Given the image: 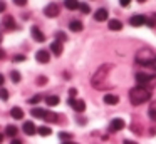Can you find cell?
<instances>
[{"instance_id": "cell-1", "label": "cell", "mask_w": 156, "mask_h": 144, "mask_svg": "<svg viewBox=\"0 0 156 144\" xmlns=\"http://www.w3.org/2000/svg\"><path fill=\"white\" fill-rule=\"evenodd\" d=\"M136 62L146 67H153L156 70V54L149 47H143L136 52Z\"/></svg>"}, {"instance_id": "cell-2", "label": "cell", "mask_w": 156, "mask_h": 144, "mask_svg": "<svg viewBox=\"0 0 156 144\" xmlns=\"http://www.w3.org/2000/svg\"><path fill=\"white\" fill-rule=\"evenodd\" d=\"M149 97H151V92H149V89H146V87L136 86L129 90V100H131L133 106H139V104L148 102Z\"/></svg>"}, {"instance_id": "cell-3", "label": "cell", "mask_w": 156, "mask_h": 144, "mask_svg": "<svg viewBox=\"0 0 156 144\" xmlns=\"http://www.w3.org/2000/svg\"><path fill=\"white\" fill-rule=\"evenodd\" d=\"M111 69H112L111 64H104V65H101L98 70H96L94 76H92V79H91V84H92L94 89H104V87H108L104 84V80H106V77H108V74H109Z\"/></svg>"}, {"instance_id": "cell-4", "label": "cell", "mask_w": 156, "mask_h": 144, "mask_svg": "<svg viewBox=\"0 0 156 144\" xmlns=\"http://www.w3.org/2000/svg\"><path fill=\"white\" fill-rule=\"evenodd\" d=\"M154 80H156L154 76H149V74H146V72H138L136 74V82H138V86L146 87V89H148V86H151Z\"/></svg>"}, {"instance_id": "cell-5", "label": "cell", "mask_w": 156, "mask_h": 144, "mask_svg": "<svg viewBox=\"0 0 156 144\" xmlns=\"http://www.w3.org/2000/svg\"><path fill=\"white\" fill-rule=\"evenodd\" d=\"M59 12H61V7H59L57 3H49V5L44 9L45 17H51V19H52V17H57Z\"/></svg>"}, {"instance_id": "cell-6", "label": "cell", "mask_w": 156, "mask_h": 144, "mask_svg": "<svg viewBox=\"0 0 156 144\" xmlns=\"http://www.w3.org/2000/svg\"><path fill=\"white\" fill-rule=\"evenodd\" d=\"M69 104L72 106V109H74L76 112H84V111H86V102L82 99H76V100L71 99V100H69Z\"/></svg>"}, {"instance_id": "cell-7", "label": "cell", "mask_w": 156, "mask_h": 144, "mask_svg": "<svg viewBox=\"0 0 156 144\" xmlns=\"http://www.w3.org/2000/svg\"><path fill=\"white\" fill-rule=\"evenodd\" d=\"M22 129H24V132L29 134V136H34V134L37 132V127H35V124L32 122V121H25V122L22 124Z\"/></svg>"}, {"instance_id": "cell-8", "label": "cell", "mask_w": 156, "mask_h": 144, "mask_svg": "<svg viewBox=\"0 0 156 144\" xmlns=\"http://www.w3.org/2000/svg\"><path fill=\"white\" fill-rule=\"evenodd\" d=\"M124 121L122 119H112L111 121V124H109V131H111V132H114V131H121V129H124Z\"/></svg>"}, {"instance_id": "cell-9", "label": "cell", "mask_w": 156, "mask_h": 144, "mask_svg": "<svg viewBox=\"0 0 156 144\" xmlns=\"http://www.w3.org/2000/svg\"><path fill=\"white\" fill-rule=\"evenodd\" d=\"M146 17L144 15H133L131 19H129V23H131L133 27H141V25H144L146 23Z\"/></svg>"}, {"instance_id": "cell-10", "label": "cell", "mask_w": 156, "mask_h": 144, "mask_svg": "<svg viewBox=\"0 0 156 144\" xmlns=\"http://www.w3.org/2000/svg\"><path fill=\"white\" fill-rule=\"evenodd\" d=\"M35 59L41 64H47L49 60H51V54H49V50H39V52L35 54Z\"/></svg>"}, {"instance_id": "cell-11", "label": "cell", "mask_w": 156, "mask_h": 144, "mask_svg": "<svg viewBox=\"0 0 156 144\" xmlns=\"http://www.w3.org/2000/svg\"><path fill=\"white\" fill-rule=\"evenodd\" d=\"M2 27L4 29H7V30H14L15 27V20H14V17L12 15H7V17H4V20H2Z\"/></svg>"}, {"instance_id": "cell-12", "label": "cell", "mask_w": 156, "mask_h": 144, "mask_svg": "<svg viewBox=\"0 0 156 144\" xmlns=\"http://www.w3.org/2000/svg\"><path fill=\"white\" fill-rule=\"evenodd\" d=\"M30 33H32V37H34V40H37V42H44V40H45V35L41 32V29L35 27V25L30 29Z\"/></svg>"}, {"instance_id": "cell-13", "label": "cell", "mask_w": 156, "mask_h": 144, "mask_svg": "<svg viewBox=\"0 0 156 144\" xmlns=\"http://www.w3.org/2000/svg\"><path fill=\"white\" fill-rule=\"evenodd\" d=\"M104 102L108 104V106H116V104L119 102V97L116 96V94H106V96H104Z\"/></svg>"}, {"instance_id": "cell-14", "label": "cell", "mask_w": 156, "mask_h": 144, "mask_svg": "<svg viewBox=\"0 0 156 144\" xmlns=\"http://www.w3.org/2000/svg\"><path fill=\"white\" fill-rule=\"evenodd\" d=\"M94 19L98 22H102V20H108V10L106 9H98L94 13Z\"/></svg>"}, {"instance_id": "cell-15", "label": "cell", "mask_w": 156, "mask_h": 144, "mask_svg": "<svg viewBox=\"0 0 156 144\" xmlns=\"http://www.w3.org/2000/svg\"><path fill=\"white\" fill-rule=\"evenodd\" d=\"M51 50L54 55H61L62 54V42H59V40H54V42L51 44Z\"/></svg>"}, {"instance_id": "cell-16", "label": "cell", "mask_w": 156, "mask_h": 144, "mask_svg": "<svg viewBox=\"0 0 156 144\" xmlns=\"http://www.w3.org/2000/svg\"><path fill=\"white\" fill-rule=\"evenodd\" d=\"M10 116L14 117V119H24V111H22V107H12Z\"/></svg>"}, {"instance_id": "cell-17", "label": "cell", "mask_w": 156, "mask_h": 144, "mask_svg": "<svg viewBox=\"0 0 156 144\" xmlns=\"http://www.w3.org/2000/svg\"><path fill=\"white\" fill-rule=\"evenodd\" d=\"M59 102H61V99H59V96H47V97H45V104H47L49 107H54V106H57Z\"/></svg>"}, {"instance_id": "cell-18", "label": "cell", "mask_w": 156, "mask_h": 144, "mask_svg": "<svg viewBox=\"0 0 156 144\" xmlns=\"http://www.w3.org/2000/svg\"><path fill=\"white\" fill-rule=\"evenodd\" d=\"M44 119L49 121V122H59V116H57L55 112H52V111H45Z\"/></svg>"}, {"instance_id": "cell-19", "label": "cell", "mask_w": 156, "mask_h": 144, "mask_svg": "<svg viewBox=\"0 0 156 144\" xmlns=\"http://www.w3.org/2000/svg\"><path fill=\"white\" fill-rule=\"evenodd\" d=\"M108 27H109V30H121L122 29V23L119 22L118 19H112V20H109Z\"/></svg>"}, {"instance_id": "cell-20", "label": "cell", "mask_w": 156, "mask_h": 144, "mask_svg": "<svg viewBox=\"0 0 156 144\" xmlns=\"http://www.w3.org/2000/svg\"><path fill=\"white\" fill-rule=\"evenodd\" d=\"M69 29H71L72 32H81L82 30V22L81 20H72V22L69 23Z\"/></svg>"}, {"instance_id": "cell-21", "label": "cell", "mask_w": 156, "mask_h": 144, "mask_svg": "<svg viewBox=\"0 0 156 144\" xmlns=\"http://www.w3.org/2000/svg\"><path fill=\"white\" fill-rule=\"evenodd\" d=\"M64 5H66V9H69V10H76V9H79L81 3H79L77 0H64Z\"/></svg>"}, {"instance_id": "cell-22", "label": "cell", "mask_w": 156, "mask_h": 144, "mask_svg": "<svg viewBox=\"0 0 156 144\" xmlns=\"http://www.w3.org/2000/svg\"><path fill=\"white\" fill-rule=\"evenodd\" d=\"M17 131H19V129H17L15 126H12V124L5 127V134H9L10 137H15V136H17Z\"/></svg>"}, {"instance_id": "cell-23", "label": "cell", "mask_w": 156, "mask_h": 144, "mask_svg": "<svg viewBox=\"0 0 156 144\" xmlns=\"http://www.w3.org/2000/svg\"><path fill=\"white\" fill-rule=\"evenodd\" d=\"M30 114H32L34 117H41V119H44V116H45V111L39 109V107H34V109L30 111Z\"/></svg>"}, {"instance_id": "cell-24", "label": "cell", "mask_w": 156, "mask_h": 144, "mask_svg": "<svg viewBox=\"0 0 156 144\" xmlns=\"http://www.w3.org/2000/svg\"><path fill=\"white\" fill-rule=\"evenodd\" d=\"M37 132L41 134V136H49V134H52V131H51V127H47V126H41V127H37Z\"/></svg>"}, {"instance_id": "cell-25", "label": "cell", "mask_w": 156, "mask_h": 144, "mask_svg": "<svg viewBox=\"0 0 156 144\" xmlns=\"http://www.w3.org/2000/svg\"><path fill=\"white\" fill-rule=\"evenodd\" d=\"M59 137H61V141H62V142H66V141H71L72 134H71V132H66V131H64V132L61 131V134H59Z\"/></svg>"}, {"instance_id": "cell-26", "label": "cell", "mask_w": 156, "mask_h": 144, "mask_svg": "<svg viewBox=\"0 0 156 144\" xmlns=\"http://www.w3.org/2000/svg\"><path fill=\"white\" fill-rule=\"evenodd\" d=\"M10 79H12V82H15V84L20 82V74H19L17 70H12V72H10Z\"/></svg>"}, {"instance_id": "cell-27", "label": "cell", "mask_w": 156, "mask_h": 144, "mask_svg": "<svg viewBox=\"0 0 156 144\" xmlns=\"http://www.w3.org/2000/svg\"><path fill=\"white\" fill-rule=\"evenodd\" d=\"M79 10H81L82 13H89L91 12V7H89L87 3H81V5H79Z\"/></svg>"}, {"instance_id": "cell-28", "label": "cell", "mask_w": 156, "mask_h": 144, "mask_svg": "<svg viewBox=\"0 0 156 144\" xmlns=\"http://www.w3.org/2000/svg\"><path fill=\"white\" fill-rule=\"evenodd\" d=\"M55 39H57L59 42H64V40H67V35H66L64 32H57L55 33Z\"/></svg>"}, {"instance_id": "cell-29", "label": "cell", "mask_w": 156, "mask_h": 144, "mask_svg": "<svg viewBox=\"0 0 156 144\" xmlns=\"http://www.w3.org/2000/svg\"><path fill=\"white\" fill-rule=\"evenodd\" d=\"M0 99H2V100H7L9 99V90L7 89H0Z\"/></svg>"}, {"instance_id": "cell-30", "label": "cell", "mask_w": 156, "mask_h": 144, "mask_svg": "<svg viewBox=\"0 0 156 144\" xmlns=\"http://www.w3.org/2000/svg\"><path fill=\"white\" fill-rule=\"evenodd\" d=\"M41 100H42V96H34V97L29 99V102H30V104H39Z\"/></svg>"}, {"instance_id": "cell-31", "label": "cell", "mask_w": 156, "mask_h": 144, "mask_svg": "<svg viewBox=\"0 0 156 144\" xmlns=\"http://www.w3.org/2000/svg\"><path fill=\"white\" fill-rule=\"evenodd\" d=\"M146 23H148L149 27H156V13L151 17V19H148V20H146Z\"/></svg>"}, {"instance_id": "cell-32", "label": "cell", "mask_w": 156, "mask_h": 144, "mask_svg": "<svg viewBox=\"0 0 156 144\" xmlns=\"http://www.w3.org/2000/svg\"><path fill=\"white\" fill-rule=\"evenodd\" d=\"M24 60H25V55H22V54L14 55V62H24Z\"/></svg>"}, {"instance_id": "cell-33", "label": "cell", "mask_w": 156, "mask_h": 144, "mask_svg": "<svg viewBox=\"0 0 156 144\" xmlns=\"http://www.w3.org/2000/svg\"><path fill=\"white\" fill-rule=\"evenodd\" d=\"M148 114H149V119H151V121H156V109H154V107H151Z\"/></svg>"}, {"instance_id": "cell-34", "label": "cell", "mask_w": 156, "mask_h": 144, "mask_svg": "<svg viewBox=\"0 0 156 144\" xmlns=\"http://www.w3.org/2000/svg\"><path fill=\"white\" fill-rule=\"evenodd\" d=\"M5 9H7L5 2H4V0H0V13H4V12H5Z\"/></svg>"}, {"instance_id": "cell-35", "label": "cell", "mask_w": 156, "mask_h": 144, "mask_svg": "<svg viewBox=\"0 0 156 144\" xmlns=\"http://www.w3.org/2000/svg\"><path fill=\"white\" fill-rule=\"evenodd\" d=\"M14 3H15V5H25V3H27V0H14Z\"/></svg>"}, {"instance_id": "cell-36", "label": "cell", "mask_w": 156, "mask_h": 144, "mask_svg": "<svg viewBox=\"0 0 156 144\" xmlns=\"http://www.w3.org/2000/svg\"><path fill=\"white\" fill-rule=\"evenodd\" d=\"M119 3H121L122 7H128L129 3H131V0H119Z\"/></svg>"}, {"instance_id": "cell-37", "label": "cell", "mask_w": 156, "mask_h": 144, "mask_svg": "<svg viewBox=\"0 0 156 144\" xmlns=\"http://www.w3.org/2000/svg\"><path fill=\"white\" fill-rule=\"evenodd\" d=\"M45 80H47V79H45V77H39V79H37L39 86H44V84H45Z\"/></svg>"}, {"instance_id": "cell-38", "label": "cell", "mask_w": 156, "mask_h": 144, "mask_svg": "<svg viewBox=\"0 0 156 144\" xmlns=\"http://www.w3.org/2000/svg\"><path fill=\"white\" fill-rule=\"evenodd\" d=\"M76 94H77V90H76V89H71V90H69V96H71V99L76 96Z\"/></svg>"}, {"instance_id": "cell-39", "label": "cell", "mask_w": 156, "mask_h": 144, "mask_svg": "<svg viewBox=\"0 0 156 144\" xmlns=\"http://www.w3.org/2000/svg\"><path fill=\"white\" fill-rule=\"evenodd\" d=\"M4 82H5V77H4V76H2V74H0V87L4 86Z\"/></svg>"}, {"instance_id": "cell-40", "label": "cell", "mask_w": 156, "mask_h": 144, "mask_svg": "<svg viewBox=\"0 0 156 144\" xmlns=\"http://www.w3.org/2000/svg\"><path fill=\"white\" fill-rule=\"evenodd\" d=\"M0 59H5V50L0 49Z\"/></svg>"}, {"instance_id": "cell-41", "label": "cell", "mask_w": 156, "mask_h": 144, "mask_svg": "<svg viewBox=\"0 0 156 144\" xmlns=\"http://www.w3.org/2000/svg\"><path fill=\"white\" fill-rule=\"evenodd\" d=\"M122 144H138V142H134V141H129V139H124V142Z\"/></svg>"}, {"instance_id": "cell-42", "label": "cell", "mask_w": 156, "mask_h": 144, "mask_svg": "<svg viewBox=\"0 0 156 144\" xmlns=\"http://www.w3.org/2000/svg\"><path fill=\"white\" fill-rule=\"evenodd\" d=\"M10 144H22V141H20V139H14Z\"/></svg>"}, {"instance_id": "cell-43", "label": "cell", "mask_w": 156, "mask_h": 144, "mask_svg": "<svg viewBox=\"0 0 156 144\" xmlns=\"http://www.w3.org/2000/svg\"><path fill=\"white\" fill-rule=\"evenodd\" d=\"M4 142V134H0V144Z\"/></svg>"}, {"instance_id": "cell-44", "label": "cell", "mask_w": 156, "mask_h": 144, "mask_svg": "<svg viewBox=\"0 0 156 144\" xmlns=\"http://www.w3.org/2000/svg\"><path fill=\"white\" fill-rule=\"evenodd\" d=\"M62 144H77V142H71V141H66V142H62Z\"/></svg>"}, {"instance_id": "cell-45", "label": "cell", "mask_w": 156, "mask_h": 144, "mask_svg": "<svg viewBox=\"0 0 156 144\" xmlns=\"http://www.w3.org/2000/svg\"><path fill=\"white\" fill-rule=\"evenodd\" d=\"M2 39H4V37H2V32H0V42H2Z\"/></svg>"}, {"instance_id": "cell-46", "label": "cell", "mask_w": 156, "mask_h": 144, "mask_svg": "<svg viewBox=\"0 0 156 144\" xmlns=\"http://www.w3.org/2000/svg\"><path fill=\"white\" fill-rule=\"evenodd\" d=\"M138 2H139V3H143V2H146V0H138Z\"/></svg>"}]
</instances>
